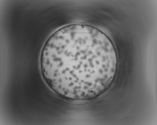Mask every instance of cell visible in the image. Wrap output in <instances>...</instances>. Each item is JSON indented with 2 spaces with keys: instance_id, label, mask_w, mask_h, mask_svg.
Segmentation results:
<instances>
[{
  "instance_id": "6da1fadb",
  "label": "cell",
  "mask_w": 157,
  "mask_h": 125,
  "mask_svg": "<svg viewBox=\"0 0 157 125\" xmlns=\"http://www.w3.org/2000/svg\"><path fill=\"white\" fill-rule=\"evenodd\" d=\"M112 42L98 29L75 24L53 33L42 49V77L56 94L71 100L95 97L111 84L117 68Z\"/></svg>"
}]
</instances>
